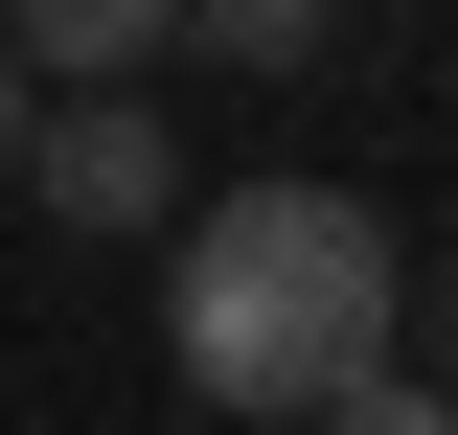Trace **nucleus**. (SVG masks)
Listing matches in <instances>:
<instances>
[{
    "label": "nucleus",
    "instance_id": "nucleus-1",
    "mask_svg": "<svg viewBox=\"0 0 458 435\" xmlns=\"http://www.w3.org/2000/svg\"><path fill=\"white\" fill-rule=\"evenodd\" d=\"M161 344H183L207 413H321V389H367L412 344V252L344 207V183H229L161 252Z\"/></svg>",
    "mask_w": 458,
    "mask_h": 435
},
{
    "label": "nucleus",
    "instance_id": "nucleus-2",
    "mask_svg": "<svg viewBox=\"0 0 458 435\" xmlns=\"http://www.w3.org/2000/svg\"><path fill=\"white\" fill-rule=\"evenodd\" d=\"M23 183H47V229H92V252L183 229V138L138 92H47V115H23Z\"/></svg>",
    "mask_w": 458,
    "mask_h": 435
},
{
    "label": "nucleus",
    "instance_id": "nucleus-3",
    "mask_svg": "<svg viewBox=\"0 0 458 435\" xmlns=\"http://www.w3.org/2000/svg\"><path fill=\"white\" fill-rule=\"evenodd\" d=\"M0 47L47 69V92H138V69L183 47V0H0Z\"/></svg>",
    "mask_w": 458,
    "mask_h": 435
},
{
    "label": "nucleus",
    "instance_id": "nucleus-4",
    "mask_svg": "<svg viewBox=\"0 0 458 435\" xmlns=\"http://www.w3.org/2000/svg\"><path fill=\"white\" fill-rule=\"evenodd\" d=\"M183 47H229V69H298V47H321V0H183Z\"/></svg>",
    "mask_w": 458,
    "mask_h": 435
},
{
    "label": "nucleus",
    "instance_id": "nucleus-5",
    "mask_svg": "<svg viewBox=\"0 0 458 435\" xmlns=\"http://www.w3.org/2000/svg\"><path fill=\"white\" fill-rule=\"evenodd\" d=\"M298 435H458V389H412V367H367V389H321Z\"/></svg>",
    "mask_w": 458,
    "mask_h": 435
},
{
    "label": "nucleus",
    "instance_id": "nucleus-6",
    "mask_svg": "<svg viewBox=\"0 0 458 435\" xmlns=\"http://www.w3.org/2000/svg\"><path fill=\"white\" fill-rule=\"evenodd\" d=\"M412 344H436V367H458V252H436V275H412Z\"/></svg>",
    "mask_w": 458,
    "mask_h": 435
},
{
    "label": "nucleus",
    "instance_id": "nucleus-7",
    "mask_svg": "<svg viewBox=\"0 0 458 435\" xmlns=\"http://www.w3.org/2000/svg\"><path fill=\"white\" fill-rule=\"evenodd\" d=\"M23 115H47V69H23V47H0V161H23Z\"/></svg>",
    "mask_w": 458,
    "mask_h": 435
}]
</instances>
